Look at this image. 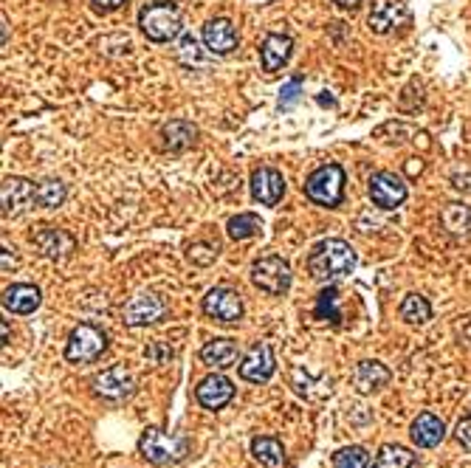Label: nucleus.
<instances>
[{
	"mask_svg": "<svg viewBox=\"0 0 471 468\" xmlns=\"http://www.w3.org/2000/svg\"><path fill=\"white\" fill-rule=\"evenodd\" d=\"M370 454L362 446H347L334 454V468H367Z\"/></svg>",
	"mask_w": 471,
	"mask_h": 468,
	"instance_id": "obj_32",
	"label": "nucleus"
},
{
	"mask_svg": "<svg viewBox=\"0 0 471 468\" xmlns=\"http://www.w3.org/2000/svg\"><path fill=\"white\" fill-rule=\"evenodd\" d=\"M201 37H203V45L209 49L212 57H229V54L240 45L238 29H234V23L226 20V17H212V20H206V26H203V32H201Z\"/></svg>",
	"mask_w": 471,
	"mask_h": 468,
	"instance_id": "obj_12",
	"label": "nucleus"
},
{
	"mask_svg": "<svg viewBox=\"0 0 471 468\" xmlns=\"http://www.w3.org/2000/svg\"><path fill=\"white\" fill-rule=\"evenodd\" d=\"M251 454L254 460L266 468H282L286 465V449L277 437H254L251 440Z\"/></svg>",
	"mask_w": 471,
	"mask_h": 468,
	"instance_id": "obj_25",
	"label": "nucleus"
},
{
	"mask_svg": "<svg viewBox=\"0 0 471 468\" xmlns=\"http://www.w3.org/2000/svg\"><path fill=\"white\" fill-rule=\"evenodd\" d=\"M108 350V333L102 327L80 322L74 331L68 333L65 342V361L71 364H93Z\"/></svg>",
	"mask_w": 471,
	"mask_h": 468,
	"instance_id": "obj_5",
	"label": "nucleus"
},
{
	"mask_svg": "<svg viewBox=\"0 0 471 468\" xmlns=\"http://www.w3.org/2000/svg\"><path fill=\"white\" fill-rule=\"evenodd\" d=\"M240 359V347L234 339H212L201 347V361L212 370H229Z\"/></svg>",
	"mask_w": 471,
	"mask_h": 468,
	"instance_id": "obj_20",
	"label": "nucleus"
},
{
	"mask_svg": "<svg viewBox=\"0 0 471 468\" xmlns=\"http://www.w3.org/2000/svg\"><path fill=\"white\" fill-rule=\"evenodd\" d=\"M401 319L407 324H427L432 319V305H429V299L427 296H420V294H407L404 302H401Z\"/></svg>",
	"mask_w": 471,
	"mask_h": 468,
	"instance_id": "obj_27",
	"label": "nucleus"
},
{
	"mask_svg": "<svg viewBox=\"0 0 471 468\" xmlns=\"http://www.w3.org/2000/svg\"><path fill=\"white\" fill-rule=\"evenodd\" d=\"M90 387L99 398H105V401L119 404L136 392V379L125 364H113V367L102 370L99 376H93Z\"/></svg>",
	"mask_w": 471,
	"mask_h": 468,
	"instance_id": "obj_8",
	"label": "nucleus"
},
{
	"mask_svg": "<svg viewBox=\"0 0 471 468\" xmlns=\"http://www.w3.org/2000/svg\"><path fill=\"white\" fill-rule=\"evenodd\" d=\"M334 4L342 6V9H356V6L362 4V0H334Z\"/></svg>",
	"mask_w": 471,
	"mask_h": 468,
	"instance_id": "obj_39",
	"label": "nucleus"
},
{
	"mask_svg": "<svg viewBox=\"0 0 471 468\" xmlns=\"http://www.w3.org/2000/svg\"><path fill=\"white\" fill-rule=\"evenodd\" d=\"M138 26L153 42H173L184 32L181 9L170 0H153L138 12Z\"/></svg>",
	"mask_w": 471,
	"mask_h": 468,
	"instance_id": "obj_2",
	"label": "nucleus"
},
{
	"mask_svg": "<svg viewBox=\"0 0 471 468\" xmlns=\"http://www.w3.org/2000/svg\"><path fill=\"white\" fill-rule=\"evenodd\" d=\"M14 248H9V243H4V271H9V268H14V254H12Z\"/></svg>",
	"mask_w": 471,
	"mask_h": 468,
	"instance_id": "obj_38",
	"label": "nucleus"
},
{
	"mask_svg": "<svg viewBox=\"0 0 471 468\" xmlns=\"http://www.w3.org/2000/svg\"><path fill=\"white\" fill-rule=\"evenodd\" d=\"M412 465H415V454L404 446H398V443L382 446L372 463V468H412Z\"/></svg>",
	"mask_w": 471,
	"mask_h": 468,
	"instance_id": "obj_26",
	"label": "nucleus"
},
{
	"mask_svg": "<svg viewBox=\"0 0 471 468\" xmlns=\"http://www.w3.org/2000/svg\"><path fill=\"white\" fill-rule=\"evenodd\" d=\"M218 257V246H209V243H195L190 246V260L195 266H209L212 260Z\"/></svg>",
	"mask_w": 471,
	"mask_h": 468,
	"instance_id": "obj_34",
	"label": "nucleus"
},
{
	"mask_svg": "<svg viewBox=\"0 0 471 468\" xmlns=\"http://www.w3.org/2000/svg\"><path fill=\"white\" fill-rule=\"evenodd\" d=\"M455 437H457V443L463 449H471V409H468L466 417H460V424L455 429Z\"/></svg>",
	"mask_w": 471,
	"mask_h": 468,
	"instance_id": "obj_35",
	"label": "nucleus"
},
{
	"mask_svg": "<svg viewBox=\"0 0 471 468\" xmlns=\"http://www.w3.org/2000/svg\"><path fill=\"white\" fill-rule=\"evenodd\" d=\"M344 170L342 164H322L316 167L308 181H305V195L314 201L316 206L325 209H336L344 201Z\"/></svg>",
	"mask_w": 471,
	"mask_h": 468,
	"instance_id": "obj_4",
	"label": "nucleus"
},
{
	"mask_svg": "<svg viewBox=\"0 0 471 468\" xmlns=\"http://www.w3.org/2000/svg\"><path fill=\"white\" fill-rule=\"evenodd\" d=\"M274 372H277V359H274V350L268 342L254 344L240 361V379L251 381V384H266Z\"/></svg>",
	"mask_w": 471,
	"mask_h": 468,
	"instance_id": "obj_13",
	"label": "nucleus"
},
{
	"mask_svg": "<svg viewBox=\"0 0 471 468\" xmlns=\"http://www.w3.org/2000/svg\"><path fill=\"white\" fill-rule=\"evenodd\" d=\"M195 398H198V404H201L203 409L218 412V409H223V407L231 401V398H234V384H231L226 376H221V372H215V376H206V379L198 384Z\"/></svg>",
	"mask_w": 471,
	"mask_h": 468,
	"instance_id": "obj_17",
	"label": "nucleus"
},
{
	"mask_svg": "<svg viewBox=\"0 0 471 468\" xmlns=\"http://www.w3.org/2000/svg\"><path fill=\"white\" fill-rule=\"evenodd\" d=\"M302 97V77H294L286 88L279 90V110H288L294 102H299Z\"/></svg>",
	"mask_w": 471,
	"mask_h": 468,
	"instance_id": "obj_33",
	"label": "nucleus"
},
{
	"mask_svg": "<svg viewBox=\"0 0 471 468\" xmlns=\"http://www.w3.org/2000/svg\"><path fill=\"white\" fill-rule=\"evenodd\" d=\"M440 226L452 238H468L471 234V206L466 203H446L440 209Z\"/></svg>",
	"mask_w": 471,
	"mask_h": 468,
	"instance_id": "obj_24",
	"label": "nucleus"
},
{
	"mask_svg": "<svg viewBox=\"0 0 471 468\" xmlns=\"http://www.w3.org/2000/svg\"><path fill=\"white\" fill-rule=\"evenodd\" d=\"M410 437L418 449H435L438 443L446 437V426H443V420L432 412H420L415 420H412V426H410Z\"/></svg>",
	"mask_w": 471,
	"mask_h": 468,
	"instance_id": "obj_19",
	"label": "nucleus"
},
{
	"mask_svg": "<svg viewBox=\"0 0 471 468\" xmlns=\"http://www.w3.org/2000/svg\"><path fill=\"white\" fill-rule=\"evenodd\" d=\"M68 198V186L60 178H42L37 183V206L42 209H60Z\"/></svg>",
	"mask_w": 471,
	"mask_h": 468,
	"instance_id": "obj_28",
	"label": "nucleus"
},
{
	"mask_svg": "<svg viewBox=\"0 0 471 468\" xmlns=\"http://www.w3.org/2000/svg\"><path fill=\"white\" fill-rule=\"evenodd\" d=\"M40 302H42V294L32 283H17L4 291V308L9 314H20V316L34 314L40 308Z\"/></svg>",
	"mask_w": 471,
	"mask_h": 468,
	"instance_id": "obj_23",
	"label": "nucleus"
},
{
	"mask_svg": "<svg viewBox=\"0 0 471 468\" xmlns=\"http://www.w3.org/2000/svg\"><path fill=\"white\" fill-rule=\"evenodd\" d=\"M0 201H4V218H20L37 203V186L20 175L4 178V190H0Z\"/></svg>",
	"mask_w": 471,
	"mask_h": 468,
	"instance_id": "obj_10",
	"label": "nucleus"
},
{
	"mask_svg": "<svg viewBox=\"0 0 471 468\" xmlns=\"http://www.w3.org/2000/svg\"><path fill=\"white\" fill-rule=\"evenodd\" d=\"M392 372L382 364V361H362L356 370H353V387H356L362 395H370V392H379L390 384Z\"/></svg>",
	"mask_w": 471,
	"mask_h": 468,
	"instance_id": "obj_22",
	"label": "nucleus"
},
{
	"mask_svg": "<svg viewBox=\"0 0 471 468\" xmlns=\"http://www.w3.org/2000/svg\"><path fill=\"white\" fill-rule=\"evenodd\" d=\"M291 51H294V40L288 34H266V40L260 45L263 71H268V74L279 71V68L291 60Z\"/></svg>",
	"mask_w": 471,
	"mask_h": 468,
	"instance_id": "obj_21",
	"label": "nucleus"
},
{
	"mask_svg": "<svg viewBox=\"0 0 471 468\" xmlns=\"http://www.w3.org/2000/svg\"><path fill=\"white\" fill-rule=\"evenodd\" d=\"M186 452H190V440H186L184 435H167L158 426L145 429L138 437V454L153 465L178 463L186 457Z\"/></svg>",
	"mask_w": 471,
	"mask_h": 468,
	"instance_id": "obj_3",
	"label": "nucleus"
},
{
	"mask_svg": "<svg viewBox=\"0 0 471 468\" xmlns=\"http://www.w3.org/2000/svg\"><path fill=\"white\" fill-rule=\"evenodd\" d=\"M167 314V305L164 299L153 291H138L127 305H125V324L127 327H145V324H155Z\"/></svg>",
	"mask_w": 471,
	"mask_h": 468,
	"instance_id": "obj_11",
	"label": "nucleus"
},
{
	"mask_svg": "<svg viewBox=\"0 0 471 468\" xmlns=\"http://www.w3.org/2000/svg\"><path fill=\"white\" fill-rule=\"evenodd\" d=\"M209 49H201V42L193 37V34H184L181 42H178V62L184 68H206L209 65Z\"/></svg>",
	"mask_w": 471,
	"mask_h": 468,
	"instance_id": "obj_29",
	"label": "nucleus"
},
{
	"mask_svg": "<svg viewBox=\"0 0 471 468\" xmlns=\"http://www.w3.org/2000/svg\"><path fill=\"white\" fill-rule=\"evenodd\" d=\"M260 231H263V220L257 215H251V212H240L226 223V234L231 240H249Z\"/></svg>",
	"mask_w": 471,
	"mask_h": 468,
	"instance_id": "obj_30",
	"label": "nucleus"
},
{
	"mask_svg": "<svg viewBox=\"0 0 471 468\" xmlns=\"http://www.w3.org/2000/svg\"><path fill=\"white\" fill-rule=\"evenodd\" d=\"M291 266L277 254L260 257L251 263V285L268 296H286L291 291Z\"/></svg>",
	"mask_w": 471,
	"mask_h": 468,
	"instance_id": "obj_6",
	"label": "nucleus"
},
{
	"mask_svg": "<svg viewBox=\"0 0 471 468\" xmlns=\"http://www.w3.org/2000/svg\"><path fill=\"white\" fill-rule=\"evenodd\" d=\"M145 356H147V359H153V364H164L167 359H173V350L155 342L153 347H147V350H145Z\"/></svg>",
	"mask_w": 471,
	"mask_h": 468,
	"instance_id": "obj_36",
	"label": "nucleus"
},
{
	"mask_svg": "<svg viewBox=\"0 0 471 468\" xmlns=\"http://www.w3.org/2000/svg\"><path fill=\"white\" fill-rule=\"evenodd\" d=\"M0 26H4V45H9V17H0Z\"/></svg>",
	"mask_w": 471,
	"mask_h": 468,
	"instance_id": "obj_40",
	"label": "nucleus"
},
{
	"mask_svg": "<svg viewBox=\"0 0 471 468\" xmlns=\"http://www.w3.org/2000/svg\"><path fill=\"white\" fill-rule=\"evenodd\" d=\"M336 302H339V291L334 285H327L319 296H316V319H331L334 324L342 322V314L336 308Z\"/></svg>",
	"mask_w": 471,
	"mask_h": 468,
	"instance_id": "obj_31",
	"label": "nucleus"
},
{
	"mask_svg": "<svg viewBox=\"0 0 471 468\" xmlns=\"http://www.w3.org/2000/svg\"><path fill=\"white\" fill-rule=\"evenodd\" d=\"M9 342V322H4V344Z\"/></svg>",
	"mask_w": 471,
	"mask_h": 468,
	"instance_id": "obj_41",
	"label": "nucleus"
},
{
	"mask_svg": "<svg viewBox=\"0 0 471 468\" xmlns=\"http://www.w3.org/2000/svg\"><path fill=\"white\" fill-rule=\"evenodd\" d=\"M158 138L167 153H184L198 142V127L186 119H173L158 130Z\"/></svg>",
	"mask_w": 471,
	"mask_h": 468,
	"instance_id": "obj_18",
	"label": "nucleus"
},
{
	"mask_svg": "<svg viewBox=\"0 0 471 468\" xmlns=\"http://www.w3.org/2000/svg\"><path fill=\"white\" fill-rule=\"evenodd\" d=\"M32 243L37 246V251L45 257V260H54V263H60V260H65V257L74 251V238H71L68 231H62V229H54V226H42V229H37L34 234H32Z\"/></svg>",
	"mask_w": 471,
	"mask_h": 468,
	"instance_id": "obj_15",
	"label": "nucleus"
},
{
	"mask_svg": "<svg viewBox=\"0 0 471 468\" xmlns=\"http://www.w3.org/2000/svg\"><path fill=\"white\" fill-rule=\"evenodd\" d=\"M201 308H203V314L209 319H215L221 324H234V322L243 319V299H240V294L234 288H226V285L212 288L203 296Z\"/></svg>",
	"mask_w": 471,
	"mask_h": 468,
	"instance_id": "obj_9",
	"label": "nucleus"
},
{
	"mask_svg": "<svg viewBox=\"0 0 471 468\" xmlns=\"http://www.w3.org/2000/svg\"><path fill=\"white\" fill-rule=\"evenodd\" d=\"M353 268H356V251L339 238L316 243L308 254V271L316 283H336Z\"/></svg>",
	"mask_w": 471,
	"mask_h": 468,
	"instance_id": "obj_1",
	"label": "nucleus"
},
{
	"mask_svg": "<svg viewBox=\"0 0 471 468\" xmlns=\"http://www.w3.org/2000/svg\"><path fill=\"white\" fill-rule=\"evenodd\" d=\"M367 192H370L372 206L384 209V212H392V209H398V206H401V203L407 201V195H410L404 178H398V175L390 173V170H382V173L370 175Z\"/></svg>",
	"mask_w": 471,
	"mask_h": 468,
	"instance_id": "obj_7",
	"label": "nucleus"
},
{
	"mask_svg": "<svg viewBox=\"0 0 471 468\" xmlns=\"http://www.w3.org/2000/svg\"><path fill=\"white\" fill-rule=\"evenodd\" d=\"M125 4H127V0H90V6L97 9V12H102V14L116 12V9H122Z\"/></svg>",
	"mask_w": 471,
	"mask_h": 468,
	"instance_id": "obj_37",
	"label": "nucleus"
},
{
	"mask_svg": "<svg viewBox=\"0 0 471 468\" xmlns=\"http://www.w3.org/2000/svg\"><path fill=\"white\" fill-rule=\"evenodd\" d=\"M286 195V178L274 167H260L251 175V198L260 206H277Z\"/></svg>",
	"mask_w": 471,
	"mask_h": 468,
	"instance_id": "obj_16",
	"label": "nucleus"
},
{
	"mask_svg": "<svg viewBox=\"0 0 471 468\" xmlns=\"http://www.w3.org/2000/svg\"><path fill=\"white\" fill-rule=\"evenodd\" d=\"M407 20H410V9L404 0H379L367 17V26L372 34H390L398 26H404Z\"/></svg>",
	"mask_w": 471,
	"mask_h": 468,
	"instance_id": "obj_14",
	"label": "nucleus"
}]
</instances>
